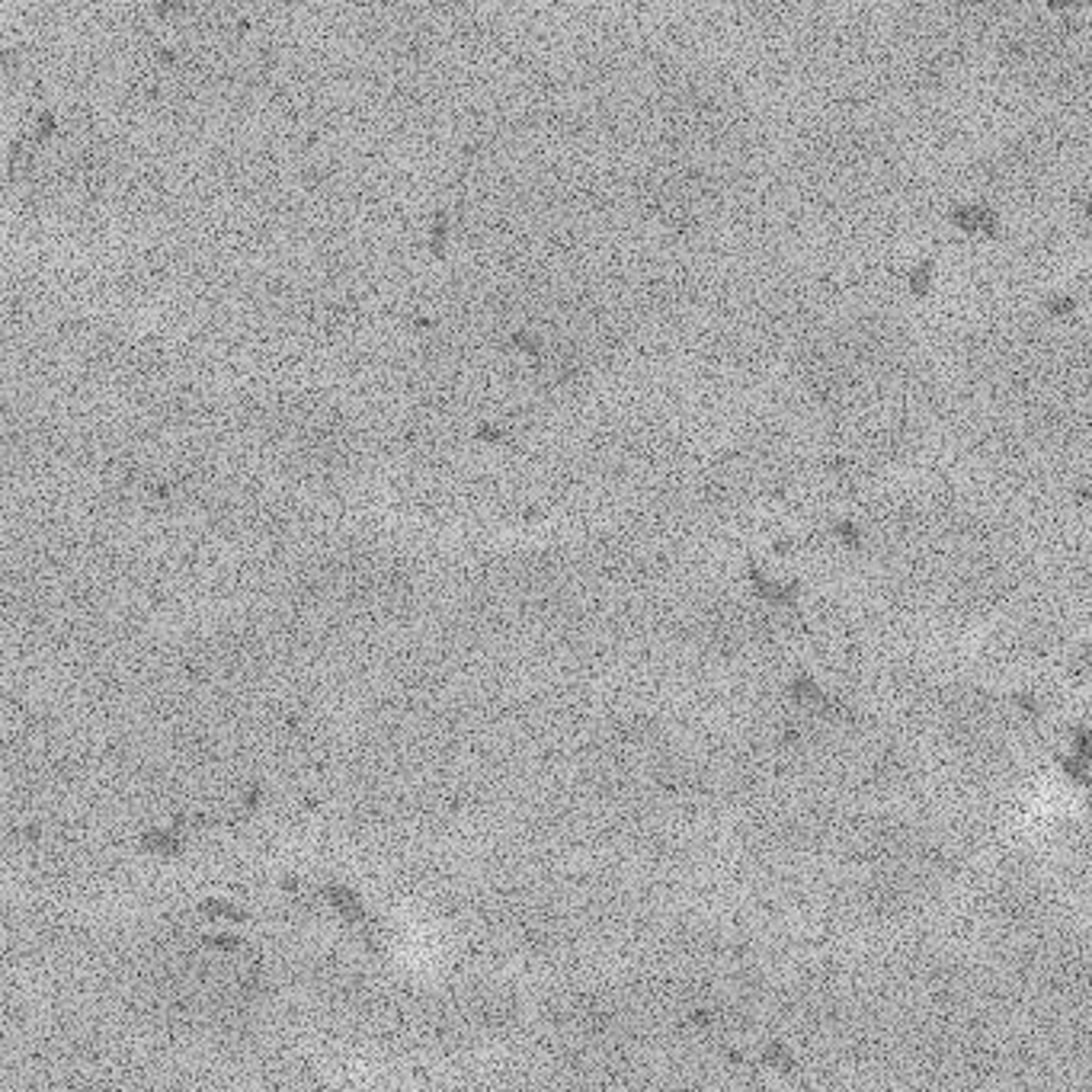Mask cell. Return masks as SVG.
Listing matches in <instances>:
<instances>
[{
	"mask_svg": "<svg viewBox=\"0 0 1092 1092\" xmlns=\"http://www.w3.org/2000/svg\"><path fill=\"white\" fill-rule=\"evenodd\" d=\"M321 897L327 904L337 910V917H343L349 922L352 929L363 936V942L368 945V952L372 955H385V929L382 922L372 910L366 906L363 897L356 894L349 885H343V881H324L321 885Z\"/></svg>",
	"mask_w": 1092,
	"mask_h": 1092,
	"instance_id": "1",
	"label": "cell"
},
{
	"mask_svg": "<svg viewBox=\"0 0 1092 1092\" xmlns=\"http://www.w3.org/2000/svg\"><path fill=\"white\" fill-rule=\"evenodd\" d=\"M263 797H266L263 785H250V788H247V795H243V801L228 814V830L243 827V823H247L250 817H257L260 808H263Z\"/></svg>",
	"mask_w": 1092,
	"mask_h": 1092,
	"instance_id": "4",
	"label": "cell"
},
{
	"mask_svg": "<svg viewBox=\"0 0 1092 1092\" xmlns=\"http://www.w3.org/2000/svg\"><path fill=\"white\" fill-rule=\"evenodd\" d=\"M279 887H282V890H285V894H289V897H305V894H308V885H305V878H298V875H282Z\"/></svg>",
	"mask_w": 1092,
	"mask_h": 1092,
	"instance_id": "6",
	"label": "cell"
},
{
	"mask_svg": "<svg viewBox=\"0 0 1092 1092\" xmlns=\"http://www.w3.org/2000/svg\"><path fill=\"white\" fill-rule=\"evenodd\" d=\"M196 836L187 827V817L176 814L167 827H151L138 836V850L145 855H157V859H180L189 850V839Z\"/></svg>",
	"mask_w": 1092,
	"mask_h": 1092,
	"instance_id": "2",
	"label": "cell"
},
{
	"mask_svg": "<svg viewBox=\"0 0 1092 1092\" xmlns=\"http://www.w3.org/2000/svg\"><path fill=\"white\" fill-rule=\"evenodd\" d=\"M199 917L203 920H224V922H254V910H247V906L234 904V901H224V897H206L203 904H199Z\"/></svg>",
	"mask_w": 1092,
	"mask_h": 1092,
	"instance_id": "3",
	"label": "cell"
},
{
	"mask_svg": "<svg viewBox=\"0 0 1092 1092\" xmlns=\"http://www.w3.org/2000/svg\"><path fill=\"white\" fill-rule=\"evenodd\" d=\"M203 945L208 952H218V955H234L243 948V936H234V932H212V936L203 939Z\"/></svg>",
	"mask_w": 1092,
	"mask_h": 1092,
	"instance_id": "5",
	"label": "cell"
}]
</instances>
